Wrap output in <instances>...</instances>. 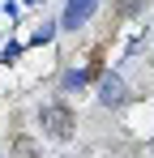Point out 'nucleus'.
Returning a JSON list of instances; mask_svg holds the SVG:
<instances>
[{
  "instance_id": "nucleus-1",
  "label": "nucleus",
  "mask_w": 154,
  "mask_h": 158,
  "mask_svg": "<svg viewBox=\"0 0 154 158\" xmlns=\"http://www.w3.org/2000/svg\"><path fill=\"white\" fill-rule=\"evenodd\" d=\"M39 124H43L47 137L69 141V137H73V111H69V107H43V111H39Z\"/></svg>"
},
{
  "instance_id": "nucleus-2",
  "label": "nucleus",
  "mask_w": 154,
  "mask_h": 158,
  "mask_svg": "<svg viewBox=\"0 0 154 158\" xmlns=\"http://www.w3.org/2000/svg\"><path fill=\"white\" fill-rule=\"evenodd\" d=\"M94 9H99V0H69V4H64V22H60V26H69V30L86 26V22L94 17Z\"/></svg>"
},
{
  "instance_id": "nucleus-3",
  "label": "nucleus",
  "mask_w": 154,
  "mask_h": 158,
  "mask_svg": "<svg viewBox=\"0 0 154 158\" xmlns=\"http://www.w3.org/2000/svg\"><path fill=\"white\" fill-rule=\"evenodd\" d=\"M99 98H103L107 107H111V103H124V81H120V77H103V85H99Z\"/></svg>"
},
{
  "instance_id": "nucleus-4",
  "label": "nucleus",
  "mask_w": 154,
  "mask_h": 158,
  "mask_svg": "<svg viewBox=\"0 0 154 158\" xmlns=\"http://www.w3.org/2000/svg\"><path fill=\"white\" fill-rule=\"evenodd\" d=\"M13 158H39V154H34L30 141H17V145H13Z\"/></svg>"
},
{
  "instance_id": "nucleus-5",
  "label": "nucleus",
  "mask_w": 154,
  "mask_h": 158,
  "mask_svg": "<svg viewBox=\"0 0 154 158\" xmlns=\"http://www.w3.org/2000/svg\"><path fill=\"white\" fill-rule=\"evenodd\" d=\"M137 4H141V0H120V9H124V13H137Z\"/></svg>"
}]
</instances>
